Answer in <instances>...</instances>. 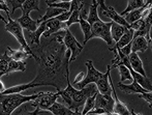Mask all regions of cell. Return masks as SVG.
Segmentation results:
<instances>
[{
  "instance_id": "cell-1",
  "label": "cell",
  "mask_w": 152,
  "mask_h": 115,
  "mask_svg": "<svg viewBox=\"0 0 152 115\" xmlns=\"http://www.w3.org/2000/svg\"><path fill=\"white\" fill-rule=\"evenodd\" d=\"M29 47L37 63V74L32 82L54 86L57 91L65 88L69 80L70 51L64 47L63 37L55 33L53 37L40 38L38 46L29 45Z\"/></svg>"
},
{
  "instance_id": "cell-2",
  "label": "cell",
  "mask_w": 152,
  "mask_h": 115,
  "mask_svg": "<svg viewBox=\"0 0 152 115\" xmlns=\"http://www.w3.org/2000/svg\"><path fill=\"white\" fill-rule=\"evenodd\" d=\"M59 97H62L63 102L66 104L69 109H72L75 112H80L79 109L83 107L88 97H92L97 92V88L96 85L91 83L85 86L82 89H77L72 85L69 80H67V85L64 89L60 91H57Z\"/></svg>"
},
{
  "instance_id": "cell-3",
  "label": "cell",
  "mask_w": 152,
  "mask_h": 115,
  "mask_svg": "<svg viewBox=\"0 0 152 115\" xmlns=\"http://www.w3.org/2000/svg\"><path fill=\"white\" fill-rule=\"evenodd\" d=\"M39 97V92L32 95H23L21 93L2 94L0 93V115H12L21 105L34 101Z\"/></svg>"
},
{
  "instance_id": "cell-4",
  "label": "cell",
  "mask_w": 152,
  "mask_h": 115,
  "mask_svg": "<svg viewBox=\"0 0 152 115\" xmlns=\"http://www.w3.org/2000/svg\"><path fill=\"white\" fill-rule=\"evenodd\" d=\"M7 19H8V21H7V24L5 25V30L16 38V40L19 42V44L21 45V47H22V48L24 49L27 53H28L29 56L32 57L33 56V53H32L28 42H27L26 40H25V35H24L23 28L20 26V24H19L16 20L10 19V16H8Z\"/></svg>"
},
{
  "instance_id": "cell-5",
  "label": "cell",
  "mask_w": 152,
  "mask_h": 115,
  "mask_svg": "<svg viewBox=\"0 0 152 115\" xmlns=\"http://www.w3.org/2000/svg\"><path fill=\"white\" fill-rule=\"evenodd\" d=\"M111 22L110 23H104L102 21H99V22H96L94 24L91 25V38H102L104 42L108 44L109 48L113 46L114 44V40H112V37H111Z\"/></svg>"
},
{
  "instance_id": "cell-6",
  "label": "cell",
  "mask_w": 152,
  "mask_h": 115,
  "mask_svg": "<svg viewBox=\"0 0 152 115\" xmlns=\"http://www.w3.org/2000/svg\"><path fill=\"white\" fill-rule=\"evenodd\" d=\"M64 33H65V34H64V37H63V45L66 50L70 51V58H69V62H70V61L76 60V58L80 55V53L82 52L84 47L76 40V37L70 32L69 28L66 29V30L64 31Z\"/></svg>"
},
{
  "instance_id": "cell-7",
  "label": "cell",
  "mask_w": 152,
  "mask_h": 115,
  "mask_svg": "<svg viewBox=\"0 0 152 115\" xmlns=\"http://www.w3.org/2000/svg\"><path fill=\"white\" fill-rule=\"evenodd\" d=\"M58 97V92L54 93L50 92V91H44V92H39V97L34 100V101H31L30 104L33 107L47 111L55 102H57Z\"/></svg>"
},
{
  "instance_id": "cell-8",
  "label": "cell",
  "mask_w": 152,
  "mask_h": 115,
  "mask_svg": "<svg viewBox=\"0 0 152 115\" xmlns=\"http://www.w3.org/2000/svg\"><path fill=\"white\" fill-rule=\"evenodd\" d=\"M85 65L87 67L86 76H85L84 80H83L82 82L75 85V86H76L75 88H77V89H82V88H84L85 86H87L88 84H91V83L95 84V83L102 78V75H104V73H100L99 71H97V70L94 67L93 61L92 60H87L86 62H85Z\"/></svg>"
},
{
  "instance_id": "cell-9",
  "label": "cell",
  "mask_w": 152,
  "mask_h": 115,
  "mask_svg": "<svg viewBox=\"0 0 152 115\" xmlns=\"http://www.w3.org/2000/svg\"><path fill=\"white\" fill-rule=\"evenodd\" d=\"M113 107H114V100L112 94H100L97 91L94 108L102 109L106 113H113Z\"/></svg>"
},
{
  "instance_id": "cell-10",
  "label": "cell",
  "mask_w": 152,
  "mask_h": 115,
  "mask_svg": "<svg viewBox=\"0 0 152 115\" xmlns=\"http://www.w3.org/2000/svg\"><path fill=\"white\" fill-rule=\"evenodd\" d=\"M46 27L47 30L46 32L42 34L44 37H50L51 35L55 34V33L61 32V31H65L66 29H68V27L66 26L65 22H60V21L56 20L55 18L50 19V20L46 21Z\"/></svg>"
},
{
  "instance_id": "cell-11",
  "label": "cell",
  "mask_w": 152,
  "mask_h": 115,
  "mask_svg": "<svg viewBox=\"0 0 152 115\" xmlns=\"http://www.w3.org/2000/svg\"><path fill=\"white\" fill-rule=\"evenodd\" d=\"M109 82L110 85L112 87V97L114 100V107H113V113H116L118 115H130V111L128 109V107L125 105L124 103H122L120 100L118 99L116 94V91H115V87H114V83L113 80L111 78V74L109 75Z\"/></svg>"
},
{
  "instance_id": "cell-12",
  "label": "cell",
  "mask_w": 152,
  "mask_h": 115,
  "mask_svg": "<svg viewBox=\"0 0 152 115\" xmlns=\"http://www.w3.org/2000/svg\"><path fill=\"white\" fill-rule=\"evenodd\" d=\"M111 71H112L111 67L108 65L107 72L104 73L102 78L95 83L97 91L100 94H112V87H111L110 82H109V75L111 74Z\"/></svg>"
},
{
  "instance_id": "cell-13",
  "label": "cell",
  "mask_w": 152,
  "mask_h": 115,
  "mask_svg": "<svg viewBox=\"0 0 152 115\" xmlns=\"http://www.w3.org/2000/svg\"><path fill=\"white\" fill-rule=\"evenodd\" d=\"M128 61H129V64L132 67V69L134 70L136 73L140 74V75L147 77V74L145 72L144 65H143V61L141 60V58L139 57V55L137 53L132 52L128 55Z\"/></svg>"
},
{
  "instance_id": "cell-14",
  "label": "cell",
  "mask_w": 152,
  "mask_h": 115,
  "mask_svg": "<svg viewBox=\"0 0 152 115\" xmlns=\"http://www.w3.org/2000/svg\"><path fill=\"white\" fill-rule=\"evenodd\" d=\"M47 111H49L53 115H77V114L81 113V112L72 111L67 106L63 105V104L59 103V102H55Z\"/></svg>"
},
{
  "instance_id": "cell-15",
  "label": "cell",
  "mask_w": 152,
  "mask_h": 115,
  "mask_svg": "<svg viewBox=\"0 0 152 115\" xmlns=\"http://www.w3.org/2000/svg\"><path fill=\"white\" fill-rule=\"evenodd\" d=\"M118 87L120 90L123 91L124 93L126 94H141V93H144V92H147L148 90L143 88L141 85H139L137 82L132 81V83L130 84H123V83H118Z\"/></svg>"
},
{
  "instance_id": "cell-16",
  "label": "cell",
  "mask_w": 152,
  "mask_h": 115,
  "mask_svg": "<svg viewBox=\"0 0 152 115\" xmlns=\"http://www.w3.org/2000/svg\"><path fill=\"white\" fill-rule=\"evenodd\" d=\"M17 22L20 24V26L23 28V30H27L28 32H34L37 29L38 24L36 21L30 18V16H22L19 19H17Z\"/></svg>"
},
{
  "instance_id": "cell-17",
  "label": "cell",
  "mask_w": 152,
  "mask_h": 115,
  "mask_svg": "<svg viewBox=\"0 0 152 115\" xmlns=\"http://www.w3.org/2000/svg\"><path fill=\"white\" fill-rule=\"evenodd\" d=\"M38 86H42L39 83H33L31 82L29 83H24V84H19V85H15V86H12L10 88H6L5 90L2 92V94H12V93H20L24 90H27V89L33 88V87H38Z\"/></svg>"
},
{
  "instance_id": "cell-18",
  "label": "cell",
  "mask_w": 152,
  "mask_h": 115,
  "mask_svg": "<svg viewBox=\"0 0 152 115\" xmlns=\"http://www.w3.org/2000/svg\"><path fill=\"white\" fill-rule=\"evenodd\" d=\"M107 17H108V19L111 21V22H114V23H116V24H119L127 29L130 28V25H128L127 23H126V21L124 20L123 17H121L120 15L115 10V8L113 7V6H108V10H107Z\"/></svg>"
},
{
  "instance_id": "cell-19",
  "label": "cell",
  "mask_w": 152,
  "mask_h": 115,
  "mask_svg": "<svg viewBox=\"0 0 152 115\" xmlns=\"http://www.w3.org/2000/svg\"><path fill=\"white\" fill-rule=\"evenodd\" d=\"M47 27H46V23H42V24L38 25L37 29H36L34 32H29L28 37H29V40H28V45H38L40 44V38H42V35L46 32Z\"/></svg>"
},
{
  "instance_id": "cell-20",
  "label": "cell",
  "mask_w": 152,
  "mask_h": 115,
  "mask_svg": "<svg viewBox=\"0 0 152 115\" xmlns=\"http://www.w3.org/2000/svg\"><path fill=\"white\" fill-rule=\"evenodd\" d=\"M132 38H134V30L132 29H126V31L124 32V34L122 35L120 40H118V42L115 44L114 47H111V48H109V50L112 51V52H114V51L118 50V49H121L123 48L124 46H126L127 44H129L130 42L132 40Z\"/></svg>"
},
{
  "instance_id": "cell-21",
  "label": "cell",
  "mask_w": 152,
  "mask_h": 115,
  "mask_svg": "<svg viewBox=\"0 0 152 115\" xmlns=\"http://www.w3.org/2000/svg\"><path fill=\"white\" fill-rule=\"evenodd\" d=\"M149 46L150 45L147 42V40L143 37H134L132 40V52L137 53V54L139 52H145Z\"/></svg>"
},
{
  "instance_id": "cell-22",
  "label": "cell",
  "mask_w": 152,
  "mask_h": 115,
  "mask_svg": "<svg viewBox=\"0 0 152 115\" xmlns=\"http://www.w3.org/2000/svg\"><path fill=\"white\" fill-rule=\"evenodd\" d=\"M6 52H7L8 56L10 57V59L16 60V61H23L26 58H28V57H30L28 53H27L22 47L17 49V50H12V48L7 47V48H6Z\"/></svg>"
},
{
  "instance_id": "cell-23",
  "label": "cell",
  "mask_w": 152,
  "mask_h": 115,
  "mask_svg": "<svg viewBox=\"0 0 152 115\" xmlns=\"http://www.w3.org/2000/svg\"><path fill=\"white\" fill-rule=\"evenodd\" d=\"M149 3H151L150 1H146V3H145L144 6H142L141 8H138V10H132V12H128V14H126L125 16L123 17L124 20L126 21V23H127L128 25L132 24V23L137 22L138 20H140L141 19V14H142V12L144 10V8L146 7L147 5H148Z\"/></svg>"
},
{
  "instance_id": "cell-24",
  "label": "cell",
  "mask_w": 152,
  "mask_h": 115,
  "mask_svg": "<svg viewBox=\"0 0 152 115\" xmlns=\"http://www.w3.org/2000/svg\"><path fill=\"white\" fill-rule=\"evenodd\" d=\"M67 12V10H59V8H54V7H48L47 8L46 14H45L42 17H40L38 20H36V22H37V24L39 25L40 23L46 22V21L50 20V19L56 18L57 16H59V15L63 14V12Z\"/></svg>"
},
{
  "instance_id": "cell-25",
  "label": "cell",
  "mask_w": 152,
  "mask_h": 115,
  "mask_svg": "<svg viewBox=\"0 0 152 115\" xmlns=\"http://www.w3.org/2000/svg\"><path fill=\"white\" fill-rule=\"evenodd\" d=\"M38 3H39V2H38L37 0H24L22 8H21L23 12L22 16H29V14H30V12H32V10H37V12H39L40 8H39V6H38Z\"/></svg>"
},
{
  "instance_id": "cell-26",
  "label": "cell",
  "mask_w": 152,
  "mask_h": 115,
  "mask_svg": "<svg viewBox=\"0 0 152 115\" xmlns=\"http://www.w3.org/2000/svg\"><path fill=\"white\" fill-rule=\"evenodd\" d=\"M126 29H127V28L121 26V25L116 24V23H114V22H111L110 32H111V37H112V40H114L115 42H117L121 38L122 35L124 34V32L126 31Z\"/></svg>"
},
{
  "instance_id": "cell-27",
  "label": "cell",
  "mask_w": 152,
  "mask_h": 115,
  "mask_svg": "<svg viewBox=\"0 0 152 115\" xmlns=\"http://www.w3.org/2000/svg\"><path fill=\"white\" fill-rule=\"evenodd\" d=\"M97 8H98V1H96V0H92L90 10H89V14H88V19H87V22H88L90 25L94 24V23H96V22H99L100 21L99 18H98Z\"/></svg>"
},
{
  "instance_id": "cell-28",
  "label": "cell",
  "mask_w": 152,
  "mask_h": 115,
  "mask_svg": "<svg viewBox=\"0 0 152 115\" xmlns=\"http://www.w3.org/2000/svg\"><path fill=\"white\" fill-rule=\"evenodd\" d=\"M42 113H49V111H44V110H40L38 109V108H35L34 109V111H28V109H27V107L25 106V104H23V105H21L20 107L18 108V109H16L14 112L12 113V115H39Z\"/></svg>"
},
{
  "instance_id": "cell-29",
  "label": "cell",
  "mask_w": 152,
  "mask_h": 115,
  "mask_svg": "<svg viewBox=\"0 0 152 115\" xmlns=\"http://www.w3.org/2000/svg\"><path fill=\"white\" fill-rule=\"evenodd\" d=\"M26 71V63L24 61H16L10 59L8 62V67L6 70V74L14 73V72H25Z\"/></svg>"
},
{
  "instance_id": "cell-30",
  "label": "cell",
  "mask_w": 152,
  "mask_h": 115,
  "mask_svg": "<svg viewBox=\"0 0 152 115\" xmlns=\"http://www.w3.org/2000/svg\"><path fill=\"white\" fill-rule=\"evenodd\" d=\"M145 3H146V2L143 1V0H129V1H127V6H126V8L119 15H120L121 17H124L126 14H128V12H132V10H138V8H141L142 6H144Z\"/></svg>"
},
{
  "instance_id": "cell-31",
  "label": "cell",
  "mask_w": 152,
  "mask_h": 115,
  "mask_svg": "<svg viewBox=\"0 0 152 115\" xmlns=\"http://www.w3.org/2000/svg\"><path fill=\"white\" fill-rule=\"evenodd\" d=\"M79 24H80L81 28H82V31H83V34H84V42H83V47H84V45H86V42H88L91 37V25L89 24L87 21L82 20V19H80Z\"/></svg>"
},
{
  "instance_id": "cell-32",
  "label": "cell",
  "mask_w": 152,
  "mask_h": 115,
  "mask_svg": "<svg viewBox=\"0 0 152 115\" xmlns=\"http://www.w3.org/2000/svg\"><path fill=\"white\" fill-rule=\"evenodd\" d=\"M10 61V57L8 56L7 52L0 56V79L2 76L6 75V70L8 67V62Z\"/></svg>"
},
{
  "instance_id": "cell-33",
  "label": "cell",
  "mask_w": 152,
  "mask_h": 115,
  "mask_svg": "<svg viewBox=\"0 0 152 115\" xmlns=\"http://www.w3.org/2000/svg\"><path fill=\"white\" fill-rule=\"evenodd\" d=\"M47 5L49 7L59 8V10H69L70 8V1H46Z\"/></svg>"
},
{
  "instance_id": "cell-34",
  "label": "cell",
  "mask_w": 152,
  "mask_h": 115,
  "mask_svg": "<svg viewBox=\"0 0 152 115\" xmlns=\"http://www.w3.org/2000/svg\"><path fill=\"white\" fill-rule=\"evenodd\" d=\"M117 67L119 69V74H120V83H123L124 81L129 80V81H134L132 80V77L130 75V72L128 71V69L126 67H124L121 63L117 64Z\"/></svg>"
},
{
  "instance_id": "cell-35",
  "label": "cell",
  "mask_w": 152,
  "mask_h": 115,
  "mask_svg": "<svg viewBox=\"0 0 152 115\" xmlns=\"http://www.w3.org/2000/svg\"><path fill=\"white\" fill-rule=\"evenodd\" d=\"M97 93V92H96ZM96 93L95 94H93L92 97H88V99L86 100V102H85L84 106H83V111L81 112V114L82 115H86L88 114L89 112L91 111L92 109L94 108V103H95V97H96Z\"/></svg>"
},
{
  "instance_id": "cell-36",
  "label": "cell",
  "mask_w": 152,
  "mask_h": 115,
  "mask_svg": "<svg viewBox=\"0 0 152 115\" xmlns=\"http://www.w3.org/2000/svg\"><path fill=\"white\" fill-rule=\"evenodd\" d=\"M90 6H91V1H84L82 7L79 10V16H80V19L87 21V19H88L89 10H90Z\"/></svg>"
},
{
  "instance_id": "cell-37",
  "label": "cell",
  "mask_w": 152,
  "mask_h": 115,
  "mask_svg": "<svg viewBox=\"0 0 152 115\" xmlns=\"http://www.w3.org/2000/svg\"><path fill=\"white\" fill-rule=\"evenodd\" d=\"M79 21H80V16H79V10H75L74 12H72V15L69 16V19L67 20V22L66 23V26L69 28L70 25L75 24V23H79Z\"/></svg>"
},
{
  "instance_id": "cell-38",
  "label": "cell",
  "mask_w": 152,
  "mask_h": 115,
  "mask_svg": "<svg viewBox=\"0 0 152 115\" xmlns=\"http://www.w3.org/2000/svg\"><path fill=\"white\" fill-rule=\"evenodd\" d=\"M23 2L24 1H20V0H7V1H5V4L7 6L10 5V7H12V14H14L17 8H22Z\"/></svg>"
},
{
  "instance_id": "cell-39",
  "label": "cell",
  "mask_w": 152,
  "mask_h": 115,
  "mask_svg": "<svg viewBox=\"0 0 152 115\" xmlns=\"http://www.w3.org/2000/svg\"><path fill=\"white\" fill-rule=\"evenodd\" d=\"M139 97L144 99L145 101L149 104V108H151V104H152V92L151 91H147V92L141 93V94H139Z\"/></svg>"
},
{
  "instance_id": "cell-40",
  "label": "cell",
  "mask_w": 152,
  "mask_h": 115,
  "mask_svg": "<svg viewBox=\"0 0 152 115\" xmlns=\"http://www.w3.org/2000/svg\"><path fill=\"white\" fill-rule=\"evenodd\" d=\"M118 50H120V52L123 55H125V56L128 57V55H129L130 53H132V42H130L129 44L126 45V46H124L123 48L118 49Z\"/></svg>"
},
{
  "instance_id": "cell-41",
  "label": "cell",
  "mask_w": 152,
  "mask_h": 115,
  "mask_svg": "<svg viewBox=\"0 0 152 115\" xmlns=\"http://www.w3.org/2000/svg\"><path fill=\"white\" fill-rule=\"evenodd\" d=\"M0 10H4L6 14V16H10V10H8V6L5 4V1L3 0H0Z\"/></svg>"
},
{
  "instance_id": "cell-42",
  "label": "cell",
  "mask_w": 152,
  "mask_h": 115,
  "mask_svg": "<svg viewBox=\"0 0 152 115\" xmlns=\"http://www.w3.org/2000/svg\"><path fill=\"white\" fill-rule=\"evenodd\" d=\"M85 76H86V74L83 73V72H81V73H79L78 75H77L76 78H75V81H74V82H75V85L78 84V83H80V82H82V81L84 80Z\"/></svg>"
},
{
  "instance_id": "cell-43",
  "label": "cell",
  "mask_w": 152,
  "mask_h": 115,
  "mask_svg": "<svg viewBox=\"0 0 152 115\" xmlns=\"http://www.w3.org/2000/svg\"><path fill=\"white\" fill-rule=\"evenodd\" d=\"M4 90H5V86H4L3 82H2L1 79H0V93H2Z\"/></svg>"
},
{
  "instance_id": "cell-44",
  "label": "cell",
  "mask_w": 152,
  "mask_h": 115,
  "mask_svg": "<svg viewBox=\"0 0 152 115\" xmlns=\"http://www.w3.org/2000/svg\"><path fill=\"white\" fill-rule=\"evenodd\" d=\"M0 20H1L2 22H4V23H5V25L7 24V21H6L5 19H4L3 17H2V15H1V14H0Z\"/></svg>"
},
{
  "instance_id": "cell-45",
  "label": "cell",
  "mask_w": 152,
  "mask_h": 115,
  "mask_svg": "<svg viewBox=\"0 0 152 115\" xmlns=\"http://www.w3.org/2000/svg\"><path fill=\"white\" fill-rule=\"evenodd\" d=\"M129 111H130V115H143V114H141V113H136L134 110H129Z\"/></svg>"
},
{
  "instance_id": "cell-46",
  "label": "cell",
  "mask_w": 152,
  "mask_h": 115,
  "mask_svg": "<svg viewBox=\"0 0 152 115\" xmlns=\"http://www.w3.org/2000/svg\"><path fill=\"white\" fill-rule=\"evenodd\" d=\"M99 115H118V114H116V113H104V114H99Z\"/></svg>"
},
{
  "instance_id": "cell-47",
  "label": "cell",
  "mask_w": 152,
  "mask_h": 115,
  "mask_svg": "<svg viewBox=\"0 0 152 115\" xmlns=\"http://www.w3.org/2000/svg\"><path fill=\"white\" fill-rule=\"evenodd\" d=\"M77 115H82V114H81V113H79V114H77Z\"/></svg>"
}]
</instances>
